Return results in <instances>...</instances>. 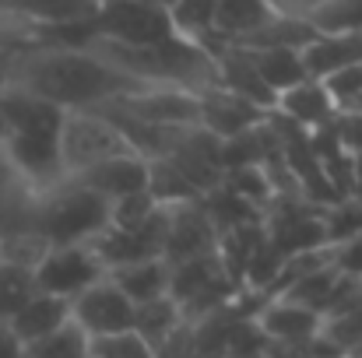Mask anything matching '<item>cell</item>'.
Wrapping results in <instances>:
<instances>
[{
	"mask_svg": "<svg viewBox=\"0 0 362 358\" xmlns=\"http://www.w3.org/2000/svg\"><path fill=\"white\" fill-rule=\"evenodd\" d=\"M7 92H21L64 113H74V109H95L103 102L148 92V88L120 74L117 67H110L106 60H99L88 46L32 42L11 49Z\"/></svg>",
	"mask_w": 362,
	"mask_h": 358,
	"instance_id": "obj_1",
	"label": "cell"
},
{
	"mask_svg": "<svg viewBox=\"0 0 362 358\" xmlns=\"http://www.w3.org/2000/svg\"><path fill=\"white\" fill-rule=\"evenodd\" d=\"M110 229V201L81 186L78 179H64L39 193L35 232L49 246H92Z\"/></svg>",
	"mask_w": 362,
	"mask_h": 358,
	"instance_id": "obj_2",
	"label": "cell"
},
{
	"mask_svg": "<svg viewBox=\"0 0 362 358\" xmlns=\"http://www.w3.org/2000/svg\"><path fill=\"white\" fill-rule=\"evenodd\" d=\"M81 46L88 39L117 42V46H155L176 35L169 11L155 4H134V0H110L99 4V11L78 25Z\"/></svg>",
	"mask_w": 362,
	"mask_h": 358,
	"instance_id": "obj_3",
	"label": "cell"
},
{
	"mask_svg": "<svg viewBox=\"0 0 362 358\" xmlns=\"http://www.w3.org/2000/svg\"><path fill=\"white\" fill-rule=\"evenodd\" d=\"M60 162H64V172L67 179L110 162V158H123V155H134V148L123 141V133L95 109H74V113H64L60 123Z\"/></svg>",
	"mask_w": 362,
	"mask_h": 358,
	"instance_id": "obj_4",
	"label": "cell"
},
{
	"mask_svg": "<svg viewBox=\"0 0 362 358\" xmlns=\"http://www.w3.org/2000/svg\"><path fill=\"white\" fill-rule=\"evenodd\" d=\"M35 292L57 295V299H78L85 288L106 278V267L99 263L92 246H49L46 256L32 270Z\"/></svg>",
	"mask_w": 362,
	"mask_h": 358,
	"instance_id": "obj_5",
	"label": "cell"
},
{
	"mask_svg": "<svg viewBox=\"0 0 362 358\" xmlns=\"http://www.w3.org/2000/svg\"><path fill=\"white\" fill-rule=\"evenodd\" d=\"M57 133L60 130H25V133H7L4 137V151H7L14 172L32 190H49V186L67 179L64 162H60Z\"/></svg>",
	"mask_w": 362,
	"mask_h": 358,
	"instance_id": "obj_6",
	"label": "cell"
},
{
	"mask_svg": "<svg viewBox=\"0 0 362 358\" xmlns=\"http://www.w3.org/2000/svg\"><path fill=\"white\" fill-rule=\"evenodd\" d=\"M218 246V229L208 218V211L201 208V201L194 204H180V208H165V239H162V260L169 267L183 263V260H197L215 253Z\"/></svg>",
	"mask_w": 362,
	"mask_h": 358,
	"instance_id": "obj_7",
	"label": "cell"
},
{
	"mask_svg": "<svg viewBox=\"0 0 362 358\" xmlns=\"http://www.w3.org/2000/svg\"><path fill=\"white\" fill-rule=\"evenodd\" d=\"M95 109H113L120 117L141 119L151 126H197V95L180 88H148L103 102Z\"/></svg>",
	"mask_w": 362,
	"mask_h": 358,
	"instance_id": "obj_8",
	"label": "cell"
},
{
	"mask_svg": "<svg viewBox=\"0 0 362 358\" xmlns=\"http://www.w3.org/2000/svg\"><path fill=\"white\" fill-rule=\"evenodd\" d=\"M130 316H134L130 299L123 295L110 278L95 281V285L85 288L78 299H71V320H74L92 341L130 330Z\"/></svg>",
	"mask_w": 362,
	"mask_h": 358,
	"instance_id": "obj_9",
	"label": "cell"
},
{
	"mask_svg": "<svg viewBox=\"0 0 362 358\" xmlns=\"http://www.w3.org/2000/svg\"><path fill=\"white\" fill-rule=\"evenodd\" d=\"M162 239H165V208L137 229H106L92 242V249L106 270H117L141 260H162Z\"/></svg>",
	"mask_w": 362,
	"mask_h": 358,
	"instance_id": "obj_10",
	"label": "cell"
},
{
	"mask_svg": "<svg viewBox=\"0 0 362 358\" xmlns=\"http://www.w3.org/2000/svg\"><path fill=\"white\" fill-rule=\"evenodd\" d=\"M264 119H267L264 109L250 106L246 99L226 92V88H218V85L197 95V126L208 130V133L218 137V141H229V137H236L243 130H253V126H260Z\"/></svg>",
	"mask_w": 362,
	"mask_h": 358,
	"instance_id": "obj_11",
	"label": "cell"
},
{
	"mask_svg": "<svg viewBox=\"0 0 362 358\" xmlns=\"http://www.w3.org/2000/svg\"><path fill=\"white\" fill-rule=\"evenodd\" d=\"M257 330L264 334L267 345H299L324 330V316L288 299H267L264 309L257 313Z\"/></svg>",
	"mask_w": 362,
	"mask_h": 358,
	"instance_id": "obj_12",
	"label": "cell"
},
{
	"mask_svg": "<svg viewBox=\"0 0 362 358\" xmlns=\"http://www.w3.org/2000/svg\"><path fill=\"white\" fill-rule=\"evenodd\" d=\"M74 179L113 204V201H123L130 193H144L148 190V158H141V155L110 158V162H103V165L74 176Z\"/></svg>",
	"mask_w": 362,
	"mask_h": 358,
	"instance_id": "obj_13",
	"label": "cell"
},
{
	"mask_svg": "<svg viewBox=\"0 0 362 358\" xmlns=\"http://www.w3.org/2000/svg\"><path fill=\"white\" fill-rule=\"evenodd\" d=\"M274 113L285 117L288 123H296V126H303L306 133H313V130H320L334 119L338 106L320 81L306 78V81H299L296 88H288L274 99Z\"/></svg>",
	"mask_w": 362,
	"mask_h": 358,
	"instance_id": "obj_14",
	"label": "cell"
},
{
	"mask_svg": "<svg viewBox=\"0 0 362 358\" xmlns=\"http://www.w3.org/2000/svg\"><path fill=\"white\" fill-rule=\"evenodd\" d=\"M67 320H71V302H67V299L35 292V295L7 320V327L14 330V338L21 341V348H28V345H35V341L57 334Z\"/></svg>",
	"mask_w": 362,
	"mask_h": 358,
	"instance_id": "obj_15",
	"label": "cell"
},
{
	"mask_svg": "<svg viewBox=\"0 0 362 358\" xmlns=\"http://www.w3.org/2000/svg\"><path fill=\"white\" fill-rule=\"evenodd\" d=\"M299 60H303L306 78L327 81L338 71L362 60V32L359 35H317L313 42H306L299 49Z\"/></svg>",
	"mask_w": 362,
	"mask_h": 358,
	"instance_id": "obj_16",
	"label": "cell"
},
{
	"mask_svg": "<svg viewBox=\"0 0 362 358\" xmlns=\"http://www.w3.org/2000/svg\"><path fill=\"white\" fill-rule=\"evenodd\" d=\"M0 11L35 28H60V25L88 21L99 11V4L95 0H0Z\"/></svg>",
	"mask_w": 362,
	"mask_h": 358,
	"instance_id": "obj_17",
	"label": "cell"
},
{
	"mask_svg": "<svg viewBox=\"0 0 362 358\" xmlns=\"http://www.w3.org/2000/svg\"><path fill=\"white\" fill-rule=\"evenodd\" d=\"M274 18L267 0H215V35L208 42H236Z\"/></svg>",
	"mask_w": 362,
	"mask_h": 358,
	"instance_id": "obj_18",
	"label": "cell"
},
{
	"mask_svg": "<svg viewBox=\"0 0 362 358\" xmlns=\"http://www.w3.org/2000/svg\"><path fill=\"white\" fill-rule=\"evenodd\" d=\"M106 278L130 299V306L169 295V263L165 260H141L130 267H117V270H106Z\"/></svg>",
	"mask_w": 362,
	"mask_h": 358,
	"instance_id": "obj_19",
	"label": "cell"
},
{
	"mask_svg": "<svg viewBox=\"0 0 362 358\" xmlns=\"http://www.w3.org/2000/svg\"><path fill=\"white\" fill-rule=\"evenodd\" d=\"M0 117L7 123V133H25V130H60L64 109L21 95V92H4L0 95Z\"/></svg>",
	"mask_w": 362,
	"mask_h": 358,
	"instance_id": "obj_20",
	"label": "cell"
},
{
	"mask_svg": "<svg viewBox=\"0 0 362 358\" xmlns=\"http://www.w3.org/2000/svg\"><path fill=\"white\" fill-rule=\"evenodd\" d=\"M180 327H187L183 323V313H180V306L169 299V295H162V299H151V302H141V306H134V316H130V330L141 338V341H148L155 352L180 330Z\"/></svg>",
	"mask_w": 362,
	"mask_h": 358,
	"instance_id": "obj_21",
	"label": "cell"
},
{
	"mask_svg": "<svg viewBox=\"0 0 362 358\" xmlns=\"http://www.w3.org/2000/svg\"><path fill=\"white\" fill-rule=\"evenodd\" d=\"M240 49V46H236ZM246 60L253 64V71L260 74V81L274 92V99L288 88H296L299 81H306L299 49H243Z\"/></svg>",
	"mask_w": 362,
	"mask_h": 358,
	"instance_id": "obj_22",
	"label": "cell"
},
{
	"mask_svg": "<svg viewBox=\"0 0 362 358\" xmlns=\"http://www.w3.org/2000/svg\"><path fill=\"white\" fill-rule=\"evenodd\" d=\"M317 32L303 21V18H285V14H274L264 28L243 35L236 42H226V46H240V49H303L306 42H313Z\"/></svg>",
	"mask_w": 362,
	"mask_h": 358,
	"instance_id": "obj_23",
	"label": "cell"
},
{
	"mask_svg": "<svg viewBox=\"0 0 362 358\" xmlns=\"http://www.w3.org/2000/svg\"><path fill=\"white\" fill-rule=\"evenodd\" d=\"M320 334L338 348V355H356L359 352L362 348V285L349 295V302L341 309H334L324 320Z\"/></svg>",
	"mask_w": 362,
	"mask_h": 358,
	"instance_id": "obj_24",
	"label": "cell"
},
{
	"mask_svg": "<svg viewBox=\"0 0 362 358\" xmlns=\"http://www.w3.org/2000/svg\"><path fill=\"white\" fill-rule=\"evenodd\" d=\"M317 35H359L362 0H324L303 18Z\"/></svg>",
	"mask_w": 362,
	"mask_h": 358,
	"instance_id": "obj_25",
	"label": "cell"
},
{
	"mask_svg": "<svg viewBox=\"0 0 362 358\" xmlns=\"http://www.w3.org/2000/svg\"><path fill=\"white\" fill-rule=\"evenodd\" d=\"M169 21H173L180 39L204 46L215 35V0H173Z\"/></svg>",
	"mask_w": 362,
	"mask_h": 358,
	"instance_id": "obj_26",
	"label": "cell"
},
{
	"mask_svg": "<svg viewBox=\"0 0 362 358\" xmlns=\"http://www.w3.org/2000/svg\"><path fill=\"white\" fill-rule=\"evenodd\" d=\"M25 358H92V338L74 320H67L57 334L28 345Z\"/></svg>",
	"mask_w": 362,
	"mask_h": 358,
	"instance_id": "obj_27",
	"label": "cell"
},
{
	"mask_svg": "<svg viewBox=\"0 0 362 358\" xmlns=\"http://www.w3.org/2000/svg\"><path fill=\"white\" fill-rule=\"evenodd\" d=\"M334 281H338V274L331 270V263H324V267H317V270L303 274L296 285H288L278 299H288V302H296V306L317 309V313L324 316V306H327V299H331Z\"/></svg>",
	"mask_w": 362,
	"mask_h": 358,
	"instance_id": "obj_28",
	"label": "cell"
},
{
	"mask_svg": "<svg viewBox=\"0 0 362 358\" xmlns=\"http://www.w3.org/2000/svg\"><path fill=\"white\" fill-rule=\"evenodd\" d=\"M320 225H324V246H338L345 239L362 236V201L341 197L338 204L324 208Z\"/></svg>",
	"mask_w": 362,
	"mask_h": 358,
	"instance_id": "obj_29",
	"label": "cell"
},
{
	"mask_svg": "<svg viewBox=\"0 0 362 358\" xmlns=\"http://www.w3.org/2000/svg\"><path fill=\"white\" fill-rule=\"evenodd\" d=\"M32 295H35V278H32V270L0 263V320H11Z\"/></svg>",
	"mask_w": 362,
	"mask_h": 358,
	"instance_id": "obj_30",
	"label": "cell"
},
{
	"mask_svg": "<svg viewBox=\"0 0 362 358\" xmlns=\"http://www.w3.org/2000/svg\"><path fill=\"white\" fill-rule=\"evenodd\" d=\"M49 242L39 232H21V236H7L0 239V263L21 267V270H35V263L46 256Z\"/></svg>",
	"mask_w": 362,
	"mask_h": 358,
	"instance_id": "obj_31",
	"label": "cell"
},
{
	"mask_svg": "<svg viewBox=\"0 0 362 358\" xmlns=\"http://www.w3.org/2000/svg\"><path fill=\"white\" fill-rule=\"evenodd\" d=\"M162 208L151 201V193H130L123 201H113L110 204V229H137L144 222H151Z\"/></svg>",
	"mask_w": 362,
	"mask_h": 358,
	"instance_id": "obj_32",
	"label": "cell"
},
{
	"mask_svg": "<svg viewBox=\"0 0 362 358\" xmlns=\"http://www.w3.org/2000/svg\"><path fill=\"white\" fill-rule=\"evenodd\" d=\"M92 358H155V348L148 341H141L134 330H123V334H110V338H95Z\"/></svg>",
	"mask_w": 362,
	"mask_h": 358,
	"instance_id": "obj_33",
	"label": "cell"
},
{
	"mask_svg": "<svg viewBox=\"0 0 362 358\" xmlns=\"http://www.w3.org/2000/svg\"><path fill=\"white\" fill-rule=\"evenodd\" d=\"M320 85L327 88V95L334 99L338 109L356 106V102L362 99V60L359 64H352V67H345V71H338L334 78H327V81H320Z\"/></svg>",
	"mask_w": 362,
	"mask_h": 358,
	"instance_id": "obj_34",
	"label": "cell"
},
{
	"mask_svg": "<svg viewBox=\"0 0 362 358\" xmlns=\"http://www.w3.org/2000/svg\"><path fill=\"white\" fill-rule=\"evenodd\" d=\"M331 133H334V141L341 144L345 155H352V158L362 155V113L359 109H338L334 119H331Z\"/></svg>",
	"mask_w": 362,
	"mask_h": 358,
	"instance_id": "obj_35",
	"label": "cell"
},
{
	"mask_svg": "<svg viewBox=\"0 0 362 358\" xmlns=\"http://www.w3.org/2000/svg\"><path fill=\"white\" fill-rule=\"evenodd\" d=\"M327 256H331V270L334 274L362 281V236L345 239L338 246H327Z\"/></svg>",
	"mask_w": 362,
	"mask_h": 358,
	"instance_id": "obj_36",
	"label": "cell"
},
{
	"mask_svg": "<svg viewBox=\"0 0 362 358\" xmlns=\"http://www.w3.org/2000/svg\"><path fill=\"white\" fill-rule=\"evenodd\" d=\"M32 42H42V28L0 11V49H18V46H32Z\"/></svg>",
	"mask_w": 362,
	"mask_h": 358,
	"instance_id": "obj_37",
	"label": "cell"
},
{
	"mask_svg": "<svg viewBox=\"0 0 362 358\" xmlns=\"http://www.w3.org/2000/svg\"><path fill=\"white\" fill-rule=\"evenodd\" d=\"M271 7H274V14H285V18H306L317 4H324V0H267Z\"/></svg>",
	"mask_w": 362,
	"mask_h": 358,
	"instance_id": "obj_38",
	"label": "cell"
},
{
	"mask_svg": "<svg viewBox=\"0 0 362 358\" xmlns=\"http://www.w3.org/2000/svg\"><path fill=\"white\" fill-rule=\"evenodd\" d=\"M0 358H25V348L7 327V320H0Z\"/></svg>",
	"mask_w": 362,
	"mask_h": 358,
	"instance_id": "obj_39",
	"label": "cell"
},
{
	"mask_svg": "<svg viewBox=\"0 0 362 358\" xmlns=\"http://www.w3.org/2000/svg\"><path fill=\"white\" fill-rule=\"evenodd\" d=\"M21 176L14 172V165H11V158H7V151H4V144H0V186H11V183H18Z\"/></svg>",
	"mask_w": 362,
	"mask_h": 358,
	"instance_id": "obj_40",
	"label": "cell"
},
{
	"mask_svg": "<svg viewBox=\"0 0 362 358\" xmlns=\"http://www.w3.org/2000/svg\"><path fill=\"white\" fill-rule=\"evenodd\" d=\"M7 67H11V49H0V95L7 92Z\"/></svg>",
	"mask_w": 362,
	"mask_h": 358,
	"instance_id": "obj_41",
	"label": "cell"
},
{
	"mask_svg": "<svg viewBox=\"0 0 362 358\" xmlns=\"http://www.w3.org/2000/svg\"><path fill=\"white\" fill-rule=\"evenodd\" d=\"M95 4H110V0H95ZM134 4H155V7H165V11H169L173 0H134Z\"/></svg>",
	"mask_w": 362,
	"mask_h": 358,
	"instance_id": "obj_42",
	"label": "cell"
},
{
	"mask_svg": "<svg viewBox=\"0 0 362 358\" xmlns=\"http://www.w3.org/2000/svg\"><path fill=\"white\" fill-rule=\"evenodd\" d=\"M4 137H7V123H4V117H0V144H4Z\"/></svg>",
	"mask_w": 362,
	"mask_h": 358,
	"instance_id": "obj_43",
	"label": "cell"
},
{
	"mask_svg": "<svg viewBox=\"0 0 362 358\" xmlns=\"http://www.w3.org/2000/svg\"><path fill=\"white\" fill-rule=\"evenodd\" d=\"M349 109H359V113H362V99H359V102H356V106H349Z\"/></svg>",
	"mask_w": 362,
	"mask_h": 358,
	"instance_id": "obj_44",
	"label": "cell"
},
{
	"mask_svg": "<svg viewBox=\"0 0 362 358\" xmlns=\"http://www.w3.org/2000/svg\"><path fill=\"white\" fill-rule=\"evenodd\" d=\"M341 358H352V355H341Z\"/></svg>",
	"mask_w": 362,
	"mask_h": 358,
	"instance_id": "obj_45",
	"label": "cell"
}]
</instances>
